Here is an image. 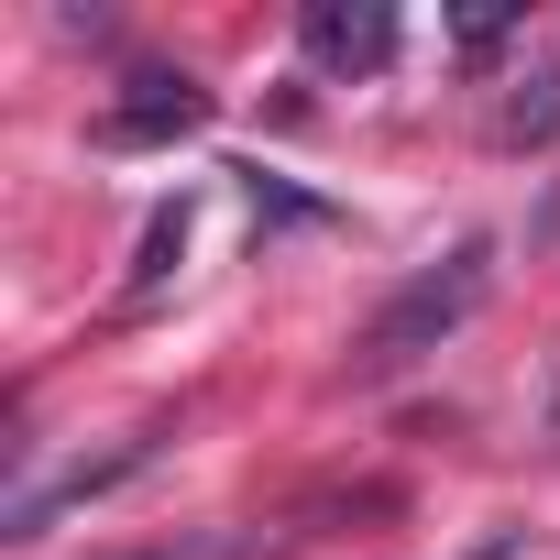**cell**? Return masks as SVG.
<instances>
[{
	"mask_svg": "<svg viewBox=\"0 0 560 560\" xmlns=\"http://www.w3.org/2000/svg\"><path fill=\"white\" fill-rule=\"evenodd\" d=\"M549 440H560V407H549Z\"/></svg>",
	"mask_w": 560,
	"mask_h": 560,
	"instance_id": "8992f818",
	"label": "cell"
},
{
	"mask_svg": "<svg viewBox=\"0 0 560 560\" xmlns=\"http://www.w3.org/2000/svg\"><path fill=\"white\" fill-rule=\"evenodd\" d=\"M549 132H560V56H538L494 110V143H549Z\"/></svg>",
	"mask_w": 560,
	"mask_h": 560,
	"instance_id": "277c9868",
	"label": "cell"
},
{
	"mask_svg": "<svg viewBox=\"0 0 560 560\" xmlns=\"http://www.w3.org/2000/svg\"><path fill=\"white\" fill-rule=\"evenodd\" d=\"M483 287H494V242H462L451 264H429V275H407V287L363 319V341H352V374H407L418 352H440L472 308H483Z\"/></svg>",
	"mask_w": 560,
	"mask_h": 560,
	"instance_id": "6da1fadb",
	"label": "cell"
},
{
	"mask_svg": "<svg viewBox=\"0 0 560 560\" xmlns=\"http://www.w3.org/2000/svg\"><path fill=\"white\" fill-rule=\"evenodd\" d=\"M298 45H308L319 78H385L396 67V12L385 0H319V12L298 23Z\"/></svg>",
	"mask_w": 560,
	"mask_h": 560,
	"instance_id": "7a4b0ae2",
	"label": "cell"
},
{
	"mask_svg": "<svg viewBox=\"0 0 560 560\" xmlns=\"http://www.w3.org/2000/svg\"><path fill=\"white\" fill-rule=\"evenodd\" d=\"M121 560H264V538H242V527H176V538L121 549Z\"/></svg>",
	"mask_w": 560,
	"mask_h": 560,
	"instance_id": "5b68a950",
	"label": "cell"
},
{
	"mask_svg": "<svg viewBox=\"0 0 560 560\" xmlns=\"http://www.w3.org/2000/svg\"><path fill=\"white\" fill-rule=\"evenodd\" d=\"M209 121V89L198 78H132V100L100 121L110 143H165V132H198Z\"/></svg>",
	"mask_w": 560,
	"mask_h": 560,
	"instance_id": "3957f363",
	"label": "cell"
}]
</instances>
